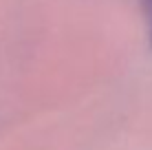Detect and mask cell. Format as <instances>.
<instances>
[{"instance_id": "6da1fadb", "label": "cell", "mask_w": 152, "mask_h": 150, "mask_svg": "<svg viewBox=\"0 0 152 150\" xmlns=\"http://www.w3.org/2000/svg\"><path fill=\"white\" fill-rule=\"evenodd\" d=\"M145 11H148V22H150V38H152V0H145Z\"/></svg>"}]
</instances>
